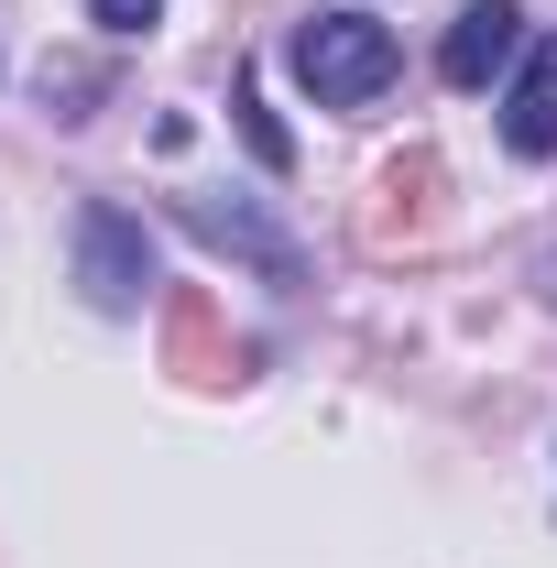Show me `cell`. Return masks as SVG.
<instances>
[{"label":"cell","mask_w":557,"mask_h":568,"mask_svg":"<svg viewBox=\"0 0 557 568\" xmlns=\"http://www.w3.org/2000/svg\"><path fill=\"white\" fill-rule=\"evenodd\" d=\"M295 77H306L317 110H372L405 77V44L372 11H317V22H295Z\"/></svg>","instance_id":"obj_1"},{"label":"cell","mask_w":557,"mask_h":568,"mask_svg":"<svg viewBox=\"0 0 557 568\" xmlns=\"http://www.w3.org/2000/svg\"><path fill=\"white\" fill-rule=\"evenodd\" d=\"M514 55H525V11H514V0H470V11L448 22V44H437V77H448V88H492Z\"/></svg>","instance_id":"obj_3"},{"label":"cell","mask_w":557,"mask_h":568,"mask_svg":"<svg viewBox=\"0 0 557 568\" xmlns=\"http://www.w3.org/2000/svg\"><path fill=\"white\" fill-rule=\"evenodd\" d=\"M77 284H88V306L99 317H132L142 306V284H153V241H142V219L132 209H77Z\"/></svg>","instance_id":"obj_2"},{"label":"cell","mask_w":557,"mask_h":568,"mask_svg":"<svg viewBox=\"0 0 557 568\" xmlns=\"http://www.w3.org/2000/svg\"><path fill=\"white\" fill-rule=\"evenodd\" d=\"M88 22L132 44V33H153V22H164V0H88Z\"/></svg>","instance_id":"obj_6"},{"label":"cell","mask_w":557,"mask_h":568,"mask_svg":"<svg viewBox=\"0 0 557 568\" xmlns=\"http://www.w3.org/2000/svg\"><path fill=\"white\" fill-rule=\"evenodd\" d=\"M230 110H241V132H252V153H263V164H274V175H284V164H295V142H284V132H274V110L252 99V77L230 88Z\"/></svg>","instance_id":"obj_5"},{"label":"cell","mask_w":557,"mask_h":568,"mask_svg":"<svg viewBox=\"0 0 557 568\" xmlns=\"http://www.w3.org/2000/svg\"><path fill=\"white\" fill-rule=\"evenodd\" d=\"M503 142H514L525 164H547V153H557V33L525 55V77H514V99H503Z\"/></svg>","instance_id":"obj_4"}]
</instances>
